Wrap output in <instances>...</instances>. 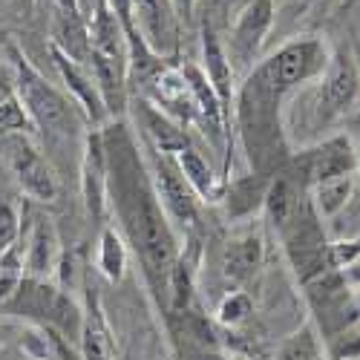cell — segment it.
Here are the masks:
<instances>
[{"instance_id": "obj_15", "label": "cell", "mask_w": 360, "mask_h": 360, "mask_svg": "<svg viewBox=\"0 0 360 360\" xmlns=\"http://www.w3.org/2000/svg\"><path fill=\"white\" fill-rule=\"evenodd\" d=\"M81 335H78V354L81 360H115V343H112V328L104 317L101 297L93 285H86L84 294V309H81Z\"/></svg>"}, {"instance_id": "obj_13", "label": "cell", "mask_w": 360, "mask_h": 360, "mask_svg": "<svg viewBox=\"0 0 360 360\" xmlns=\"http://www.w3.org/2000/svg\"><path fill=\"white\" fill-rule=\"evenodd\" d=\"M49 55H52V61H55V67H58V75H61L70 98L81 107V112L86 115V122L104 124L107 118H110V112H107V107H104V101H101L98 84H96L93 72H89V67L72 61V58H67L64 52H58L55 46H49Z\"/></svg>"}, {"instance_id": "obj_21", "label": "cell", "mask_w": 360, "mask_h": 360, "mask_svg": "<svg viewBox=\"0 0 360 360\" xmlns=\"http://www.w3.org/2000/svg\"><path fill=\"white\" fill-rule=\"evenodd\" d=\"M52 44L58 52H64L67 58L78 64H89V32L86 23L78 12H67V9H52Z\"/></svg>"}, {"instance_id": "obj_37", "label": "cell", "mask_w": 360, "mask_h": 360, "mask_svg": "<svg viewBox=\"0 0 360 360\" xmlns=\"http://www.w3.org/2000/svg\"><path fill=\"white\" fill-rule=\"evenodd\" d=\"M357 360H360V357H357Z\"/></svg>"}, {"instance_id": "obj_6", "label": "cell", "mask_w": 360, "mask_h": 360, "mask_svg": "<svg viewBox=\"0 0 360 360\" xmlns=\"http://www.w3.org/2000/svg\"><path fill=\"white\" fill-rule=\"evenodd\" d=\"M294 173H288L294 182L311 191L314 185H323L328 179H340V176H357L360 170V150L352 141V136L338 133L332 139H323L314 147L303 150L291 159Z\"/></svg>"}, {"instance_id": "obj_2", "label": "cell", "mask_w": 360, "mask_h": 360, "mask_svg": "<svg viewBox=\"0 0 360 360\" xmlns=\"http://www.w3.org/2000/svg\"><path fill=\"white\" fill-rule=\"evenodd\" d=\"M107 153V205L133 245L144 280L167 309V285L173 265L182 254L170 219L156 196L150 167L139 150L133 130L118 118L101 130Z\"/></svg>"}, {"instance_id": "obj_25", "label": "cell", "mask_w": 360, "mask_h": 360, "mask_svg": "<svg viewBox=\"0 0 360 360\" xmlns=\"http://www.w3.org/2000/svg\"><path fill=\"white\" fill-rule=\"evenodd\" d=\"M98 271L110 280V283H118L127 271V245L122 233L115 228H104L101 231V239H98Z\"/></svg>"}, {"instance_id": "obj_26", "label": "cell", "mask_w": 360, "mask_h": 360, "mask_svg": "<svg viewBox=\"0 0 360 360\" xmlns=\"http://www.w3.org/2000/svg\"><path fill=\"white\" fill-rule=\"evenodd\" d=\"M0 130H9V133H32V122L18 98V89L12 84V78L0 75Z\"/></svg>"}, {"instance_id": "obj_24", "label": "cell", "mask_w": 360, "mask_h": 360, "mask_svg": "<svg viewBox=\"0 0 360 360\" xmlns=\"http://www.w3.org/2000/svg\"><path fill=\"white\" fill-rule=\"evenodd\" d=\"M274 360H328L326 354V343L320 338V332L314 328V323H303L294 335H288Z\"/></svg>"}, {"instance_id": "obj_23", "label": "cell", "mask_w": 360, "mask_h": 360, "mask_svg": "<svg viewBox=\"0 0 360 360\" xmlns=\"http://www.w3.org/2000/svg\"><path fill=\"white\" fill-rule=\"evenodd\" d=\"M309 193V202L314 207V214L326 222V219H335L343 207L349 205L352 193H354V176H340V179H328L323 185H314Z\"/></svg>"}, {"instance_id": "obj_3", "label": "cell", "mask_w": 360, "mask_h": 360, "mask_svg": "<svg viewBox=\"0 0 360 360\" xmlns=\"http://www.w3.org/2000/svg\"><path fill=\"white\" fill-rule=\"evenodd\" d=\"M9 61H12V84L18 89V98L29 115V122H32V127L41 130L52 141L75 139L81 130L78 104L67 98L61 89H55L29 64V58L18 46H9Z\"/></svg>"}, {"instance_id": "obj_8", "label": "cell", "mask_w": 360, "mask_h": 360, "mask_svg": "<svg viewBox=\"0 0 360 360\" xmlns=\"http://www.w3.org/2000/svg\"><path fill=\"white\" fill-rule=\"evenodd\" d=\"M4 133H6L4 153H6V162L18 179L20 191L35 202H52L58 193V185H55L52 167L41 156V150L29 141L26 133H9V130H4Z\"/></svg>"}, {"instance_id": "obj_27", "label": "cell", "mask_w": 360, "mask_h": 360, "mask_svg": "<svg viewBox=\"0 0 360 360\" xmlns=\"http://www.w3.org/2000/svg\"><path fill=\"white\" fill-rule=\"evenodd\" d=\"M251 314H254V303H251V297L245 291H231L228 297H222V303L217 309V320L228 328L243 326Z\"/></svg>"}, {"instance_id": "obj_29", "label": "cell", "mask_w": 360, "mask_h": 360, "mask_svg": "<svg viewBox=\"0 0 360 360\" xmlns=\"http://www.w3.org/2000/svg\"><path fill=\"white\" fill-rule=\"evenodd\" d=\"M18 239H20V217L15 214L9 202H0V257L12 245H18Z\"/></svg>"}, {"instance_id": "obj_32", "label": "cell", "mask_w": 360, "mask_h": 360, "mask_svg": "<svg viewBox=\"0 0 360 360\" xmlns=\"http://www.w3.org/2000/svg\"><path fill=\"white\" fill-rule=\"evenodd\" d=\"M340 271H343V280L352 285V288H357L360 285V257L354 259V262H349V265H343L340 268Z\"/></svg>"}, {"instance_id": "obj_20", "label": "cell", "mask_w": 360, "mask_h": 360, "mask_svg": "<svg viewBox=\"0 0 360 360\" xmlns=\"http://www.w3.org/2000/svg\"><path fill=\"white\" fill-rule=\"evenodd\" d=\"M306 199H309V193L300 188L285 170L271 179L265 202H262V214H265L268 225L274 228V233H283L291 225V219L300 214V207L306 205Z\"/></svg>"}, {"instance_id": "obj_30", "label": "cell", "mask_w": 360, "mask_h": 360, "mask_svg": "<svg viewBox=\"0 0 360 360\" xmlns=\"http://www.w3.org/2000/svg\"><path fill=\"white\" fill-rule=\"evenodd\" d=\"M332 257H335L338 268L354 262L360 257V233L352 236V239H343V243H332Z\"/></svg>"}, {"instance_id": "obj_16", "label": "cell", "mask_w": 360, "mask_h": 360, "mask_svg": "<svg viewBox=\"0 0 360 360\" xmlns=\"http://www.w3.org/2000/svg\"><path fill=\"white\" fill-rule=\"evenodd\" d=\"M136 122L141 127V136L147 139V147L159 150V153L176 156V153H182V150L193 147L188 127L173 122L170 115H165L159 107H153L144 98H136Z\"/></svg>"}, {"instance_id": "obj_34", "label": "cell", "mask_w": 360, "mask_h": 360, "mask_svg": "<svg viewBox=\"0 0 360 360\" xmlns=\"http://www.w3.org/2000/svg\"><path fill=\"white\" fill-rule=\"evenodd\" d=\"M49 4H52V9H67V12H78L75 0H49Z\"/></svg>"}, {"instance_id": "obj_35", "label": "cell", "mask_w": 360, "mask_h": 360, "mask_svg": "<svg viewBox=\"0 0 360 360\" xmlns=\"http://www.w3.org/2000/svg\"><path fill=\"white\" fill-rule=\"evenodd\" d=\"M352 291H354V309H357V317H360V285L352 288Z\"/></svg>"}, {"instance_id": "obj_36", "label": "cell", "mask_w": 360, "mask_h": 360, "mask_svg": "<svg viewBox=\"0 0 360 360\" xmlns=\"http://www.w3.org/2000/svg\"><path fill=\"white\" fill-rule=\"evenodd\" d=\"M357 150H360V147H357Z\"/></svg>"}, {"instance_id": "obj_14", "label": "cell", "mask_w": 360, "mask_h": 360, "mask_svg": "<svg viewBox=\"0 0 360 360\" xmlns=\"http://www.w3.org/2000/svg\"><path fill=\"white\" fill-rule=\"evenodd\" d=\"M61 259H64V248L55 222L49 217H35V225L29 231V243H26L23 277L52 280V274L61 268Z\"/></svg>"}, {"instance_id": "obj_7", "label": "cell", "mask_w": 360, "mask_h": 360, "mask_svg": "<svg viewBox=\"0 0 360 360\" xmlns=\"http://www.w3.org/2000/svg\"><path fill=\"white\" fill-rule=\"evenodd\" d=\"M360 96V67L352 46H338L328 55V67L320 75V89L314 98L317 124L328 127L354 107Z\"/></svg>"}, {"instance_id": "obj_11", "label": "cell", "mask_w": 360, "mask_h": 360, "mask_svg": "<svg viewBox=\"0 0 360 360\" xmlns=\"http://www.w3.org/2000/svg\"><path fill=\"white\" fill-rule=\"evenodd\" d=\"M133 18L144 46L162 61L179 58V15L173 0H133Z\"/></svg>"}, {"instance_id": "obj_17", "label": "cell", "mask_w": 360, "mask_h": 360, "mask_svg": "<svg viewBox=\"0 0 360 360\" xmlns=\"http://www.w3.org/2000/svg\"><path fill=\"white\" fill-rule=\"evenodd\" d=\"M262 257H265V245H262L259 231L248 228V231L233 233L222 248V277L236 285L248 283L259 271Z\"/></svg>"}, {"instance_id": "obj_9", "label": "cell", "mask_w": 360, "mask_h": 360, "mask_svg": "<svg viewBox=\"0 0 360 360\" xmlns=\"http://www.w3.org/2000/svg\"><path fill=\"white\" fill-rule=\"evenodd\" d=\"M153 153V162H147L150 167V179H153L156 196L165 207L167 219L179 222L182 228H196L199 222V205H196V193L191 191V185L185 182V176L179 173L173 156L159 153V150L150 147Z\"/></svg>"}, {"instance_id": "obj_22", "label": "cell", "mask_w": 360, "mask_h": 360, "mask_svg": "<svg viewBox=\"0 0 360 360\" xmlns=\"http://www.w3.org/2000/svg\"><path fill=\"white\" fill-rule=\"evenodd\" d=\"M173 162H176L179 173L185 176V182L191 185V191L196 193V199H202V202H222V193H225L222 176H217L211 170V165L205 162V156L199 153V150L188 147V150H182V153H176Z\"/></svg>"}, {"instance_id": "obj_28", "label": "cell", "mask_w": 360, "mask_h": 360, "mask_svg": "<svg viewBox=\"0 0 360 360\" xmlns=\"http://www.w3.org/2000/svg\"><path fill=\"white\" fill-rule=\"evenodd\" d=\"M326 354H328V360H357L360 357V323L328 340Z\"/></svg>"}, {"instance_id": "obj_33", "label": "cell", "mask_w": 360, "mask_h": 360, "mask_svg": "<svg viewBox=\"0 0 360 360\" xmlns=\"http://www.w3.org/2000/svg\"><path fill=\"white\" fill-rule=\"evenodd\" d=\"M98 4H101V0H75V6H78V15L84 18V23H89V20H93V15H96Z\"/></svg>"}, {"instance_id": "obj_10", "label": "cell", "mask_w": 360, "mask_h": 360, "mask_svg": "<svg viewBox=\"0 0 360 360\" xmlns=\"http://www.w3.org/2000/svg\"><path fill=\"white\" fill-rule=\"evenodd\" d=\"M274 15H277L274 0H248V6L239 12L233 32H231V52H228L233 75L236 72L248 75L254 70V61L265 44V35L274 26Z\"/></svg>"}, {"instance_id": "obj_31", "label": "cell", "mask_w": 360, "mask_h": 360, "mask_svg": "<svg viewBox=\"0 0 360 360\" xmlns=\"http://www.w3.org/2000/svg\"><path fill=\"white\" fill-rule=\"evenodd\" d=\"M173 6H176V15H179V23H191L196 0H173Z\"/></svg>"}, {"instance_id": "obj_4", "label": "cell", "mask_w": 360, "mask_h": 360, "mask_svg": "<svg viewBox=\"0 0 360 360\" xmlns=\"http://www.w3.org/2000/svg\"><path fill=\"white\" fill-rule=\"evenodd\" d=\"M4 311L15 314V317H26L35 326H49L70 343L78 340V335H81V320H84L81 306L64 288H58L52 280L23 277L18 291L12 294V300L4 306Z\"/></svg>"}, {"instance_id": "obj_19", "label": "cell", "mask_w": 360, "mask_h": 360, "mask_svg": "<svg viewBox=\"0 0 360 360\" xmlns=\"http://www.w3.org/2000/svg\"><path fill=\"white\" fill-rule=\"evenodd\" d=\"M274 176H262V173H245L225 182V193H222V205L231 222H243L251 219L254 214L262 211V202L268 193Z\"/></svg>"}, {"instance_id": "obj_18", "label": "cell", "mask_w": 360, "mask_h": 360, "mask_svg": "<svg viewBox=\"0 0 360 360\" xmlns=\"http://www.w3.org/2000/svg\"><path fill=\"white\" fill-rule=\"evenodd\" d=\"M202 70L207 75V81H211L214 93L225 110V118L231 124V115H233V98H236V89H233V70H231V61L228 55L219 44V38L214 35L211 26H202Z\"/></svg>"}, {"instance_id": "obj_5", "label": "cell", "mask_w": 360, "mask_h": 360, "mask_svg": "<svg viewBox=\"0 0 360 360\" xmlns=\"http://www.w3.org/2000/svg\"><path fill=\"white\" fill-rule=\"evenodd\" d=\"M303 294L311 309V323L320 332L323 343H328L340 332L360 323L357 309H354V291L343 280L340 268H332V271H326V274L314 277L311 283H306Z\"/></svg>"}, {"instance_id": "obj_1", "label": "cell", "mask_w": 360, "mask_h": 360, "mask_svg": "<svg viewBox=\"0 0 360 360\" xmlns=\"http://www.w3.org/2000/svg\"><path fill=\"white\" fill-rule=\"evenodd\" d=\"M328 46L314 38H294L259 61L236 89L233 127L254 173L277 176L288 162L283 133V104L303 84L320 78L328 67Z\"/></svg>"}, {"instance_id": "obj_12", "label": "cell", "mask_w": 360, "mask_h": 360, "mask_svg": "<svg viewBox=\"0 0 360 360\" xmlns=\"http://www.w3.org/2000/svg\"><path fill=\"white\" fill-rule=\"evenodd\" d=\"M81 193L86 214L96 225H104L107 217V153H104V139L101 130H93L84 141V156H81Z\"/></svg>"}]
</instances>
